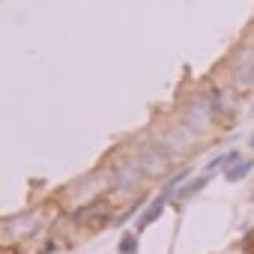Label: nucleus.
I'll list each match as a JSON object with an SVG mask.
<instances>
[{
  "instance_id": "3",
  "label": "nucleus",
  "mask_w": 254,
  "mask_h": 254,
  "mask_svg": "<svg viewBox=\"0 0 254 254\" xmlns=\"http://www.w3.org/2000/svg\"><path fill=\"white\" fill-rule=\"evenodd\" d=\"M251 147H254V138H251Z\"/></svg>"
},
{
  "instance_id": "1",
  "label": "nucleus",
  "mask_w": 254,
  "mask_h": 254,
  "mask_svg": "<svg viewBox=\"0 0 254 254\" xmlns=\"http://www.w3.org/2000/svg\"><path fill=\"white\" fill-rule=\"evenodd\" d=\"M251 168H254V162H251V159H242V156H239L236 162H230V168L224 171V177H227L230 183H239L242 177H248V174H251Z\"/></svg>"
},
{
  "instance_id": "2",
  "label": "nucleus",
  "mask_w": 254,
  "mask_h": 254,
  "mask_svg": "<svg viewBox=\"0 0 254 254\" xmlns=\"http://www.w3.org/2000/svg\"><path fill=\"white\" fill-rule=\"evenodd\" d=\"M159 212H162V200H159V203H153V206L144 212V218H141V227H147L150 221H156V215H159Z\"/></svg>"
}]
</instances>
